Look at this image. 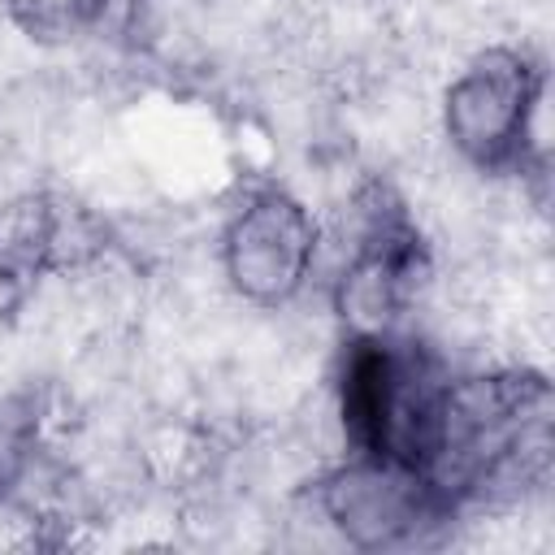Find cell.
Returning a JSON list of instances; mask_svg holds the SVG:
<instances>
[{"label":"cell","mask_w":555,"mask_h":555,"mask_svg":"<svg viewBox=\"0 0 555 555\" xmlns=\"http://www.w3.org/2000/svg\"><path fill=\"white\" fill-rule=\"evenodd\" d=\"M208 251L230 304L243 312H282L317 295L321 212L291 182H247L217 212Z\"/></svg>","instance_id":"obj_2"},{"label":"cell","mask_w":555,"mask_h":555,"mask_svg":"<svg viewBox=\"0 0 555 555\" xmlns=\"http://www.w3.org/2000/svg\"><path fill=\"white\" fill-rule=\"evenodd\" d=\"M546 69L525 39H486L434 87V143L481 178L546 169Z\"/></svg>","instance_id":"obj_1"},{"label":"cell","mask_w":555,"mask_h":555,"mask_svg":"<svg viewBox=\"0 0 555 555\" xmlns=\"http://www.w3.org/2000/svg\"><path fill=\"white\" fill-rule=\"evenodd\" d=\"M304 486V499L334 546L416 551L451 542L455 512L438 494V486L412 464L347 451L312 473Z\"/></svg>","instance_id":"obj_3"}]
</instances>
